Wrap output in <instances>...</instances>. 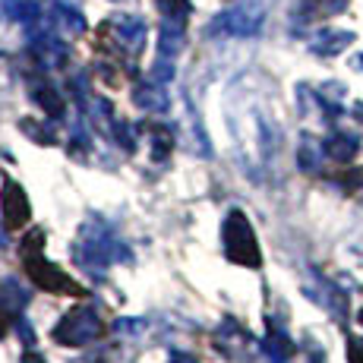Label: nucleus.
I'll return each instance as SVG.
<instances>
[{
	"label": "nucleus",
	"mask_w": 363,
	"mask_h": 363,
	"mask_svg": "<svg viewBox=\"0 0 363 363\" xmlns=\"http://www.w3.org/2000/svg\"><path fill=\"white\" fill-rule=\"evenodd\" d=\"M180 48H184V23H177V19H164L162 35H158V51H162V57H174Z\"/></svg>",
	"instance_id": "15"
},
{
	"label": "nucleus",
	"mask_w": 363,
	"mask_h": 363,
	"mask_svg": "<svg viewBox=\"0 0 363 363\" xmlns=\"http://www.w3.org/2000/svg\"><path fill=\"white\" fill-rule=\"evenodd\" d=\"M323 145H325V155H329L332 162H338V164H347L360 149L357 136H351V133H332Z\"/></svg>",
	"instance_id": "14"
},
{
	"label": "nucleus",
	"mask_w": 363,
	"mask_h": 363,
	"mask_svg": "<svg viewBox=\"0 0 363 363\" xmlns=\"http://www.w3.org/2000/svg\"><path fill=\"white\" fill-rule=\"evenodd\" d=\"M73 259L79 265H86L89 272L104 269L111 262L130 259V250L123 247V240L114 234V228L101 218H89L86 225L79 228L73 243Z\"/></svg>",
	"instance_id": "1"
},
{
	"label": "nucleus",
	"mask_w": 363,
	"mask_h": 363,
	"mask_svg": "<svg viewBox=\"0 0 363 363\" xmlns=\"http://www.w3.org/2000/svg\"><path fill=\"white\" fill-rule=\"evenodd\" d=\"M171 363H196V357H193V354H171Z\"/></svg>",
	"instance_id": "24"
},
{
	"label": "nucleus",
	"mask_w": 363,
	"mask_h": 363,
	"mask_svg": "<svg viewBox=\"0 0 363 363\" xmlns=\"http://www.w3.org/2000/svg\"><path fill=\"white\" fill-rule=\"evenodd\" d=\"M51 13V26L64 35H82L86 32V16H82L76 6H67V4H51L48 6Z\"/></svg>",
	"instance_id": "12"
},
{
	"label": "nucleus",
	"mask_w": 363,
	"mask_h": 363,
	"mask_svg": "<svg viewBox=\"0 0 363 363\" xmlns=\"http://www.w3.org/2000/svg\"><path fill=\"white\" fill-rule=\"evenodd\" d=\"M41 240H45V231L41 228H35V231L26 234L23 240V262H26V272H29V278L38 288H45L48 294H86L82 291V284H76L69 275L57 269L54 262H48L45 256H41Z\"/></svg>",
	"instance_id": "2"
},
{
	"label": "nucleus",
	"mask_w": 363,
	"mask_h": 363,
	"mask_svg": "<svg viewBox=\"0 0 363 363\" xmlns=\"http://www.w3.org/2000/svg\"><path fill=\"white\" fill-rule=\"evenodd\" d=\"M133 101H136V108L149 111V114H164V111L171 108V99H167L164 86L155 79H149V82L133 89Z\"/></svg>",
	"instance_id": "9"
},
{
	"label": "nucleus",
	"mask_w": 363,
	"mask_h": 363,
	"mask_svg": "<svg viewBox=\"0 0 363 363\" xmlns=\"http://www.w3.org/2000/svg\"><path fill=\"white\" fill-rule=\"evenodd\" d=\"M221 240H225V256L234 265H247V269H259L262 265L256 231L240 208H231V212H228L225 225H221Z\"/></svg>",
	"instance_id": "3"
},
{
	"label": "nucleus",
	"mask_w": 363,
	"mask_h": 363,
	"mask_svg": "<svg viewBox=\"0 0 363 363\" xmlns=\"http://www.w3.org/2000/svg\"><path fill=\"white\" fill-rule=\"evenodd\" d=\"M32 99L45 108V114L51 117V121H60V117L67 114V101L64 95L57 92V89L51 86V82H35L32 86Z\"/></svg>",
	"instance_id": "13"
},
{
	"label": "nucleus",
	"mask_w": 363,
	"mask_h": 363,
	"mask_svg": "<svg viewBox=\"0 0 363 363\" xmlns=\"http://www.w3.org/2000/svg\"><path fill=\"white\" fill-rule=\"evenodd\" d=\"M23 363H45V357H41V354H35V351H26L23 354Z\"/></svg>",
	"instance_id": "25"
},
{
	"label": "nucleus",
	"mask_w": 363,
	"mask_h": 363,
	"mask_svg": "<svg viewBox=\"0 0 363 363\" xmlns=\"http://www.w3.org/2000/svg\"><path fill=\"white\" fill-rule=\"evenodd\" d=\"M310 4L323 13H341L347 6V0H310Z\"/></svg>",
	"instance_id": "22"
},
{
	"label": "nucleus",
	"mask_w": 363,
	"mask_h": 363,
	"mask_svg": "<svg viewBox=\"0 0 363 363\" xmlns=\"http://www.w3.org/2000/svg\"><path fill=\"white\" fill-rule=\"evenodd\" d=\"M149 133H152V158H155V162H164V155L171 152V145H174L171 130H164V127H149Z\"/></svg>",
	"instance_id": "19"
},
{
	"label": "nucleus",
	"mask_w": 363,
	"mask_h": 363,
	"mask_svg": "<svg viewBox=\"0 0 363 363\" xmlns=\"http://www.w3.org/2000/svg\"><path fill=\"white\" fill-rule=\"evenodd\" d=\"M360 64H363V57H360Z\"/></svg>",
	"instance_id": "29"
},
{
	"label": "nucleus",
	"mask_w": 363,
	"mask_h": 363,
	"mask_svg": "<svg viewBox=\"0 0 363 363\" xmlns=\"http://www.w3.org/2000/svg\"><path fill=\"white\" fill-rule=\"evenodd\" d=\"M262 19H265L262 0H243V4H237V6H231V10L221 13V16L212 23V29H221L225 35H237V38H243V35L259 32Z\"/></svg>",
	"instance_id": "5"
},
{
	"label": "nucleus",
	"mask_w": 363,
	"mask_h": 363,
	"mask_svg": "<svg viewBox=\"0 0 363 363\" xmlns=\"http://www.w3.org/2000/svg\"><path fill=\"white\" fill-rule=\"evenodd\" d=\"M0 247H6V243H4V231H0Z\"/></svg>",
	"instance_id": "28"
},
{
	"label": "nucleus",
	"mask_w": 363,
	"mask_h": 363,
	"mask_svg": "<svg viewBox=\"0 0 363 363\" xmlns=\"http://www.w3.org/2000/svg\"><path fill=\"white\" fill-rule=\"evenodd\" d=\"M101 335V319L95 306H76L54 325V341L67 347H86Z\"/></svg>",
	"instance_id": "4"
},
{
	"label": "nucleus",
	"mask_w": 363,
	"mask_h": 363,
	"mask_svg": "<svg viewBox=\"0 0 363 363\" xmlns=\"http://www.w3.org/2000/svg\"><path fill=\"white\" fill-rule=\"evenodd\" d=\"M4 4V13L13 19V23H35L38 19V13H41V6L35 4V0H0Z\"/></svg>",
	"instance_id": "18"
},
{
	"label": "nucleus",
	"mask_w": 363,
	"mask_h": 363,
	"mask_svg": "<svg viewBox=\"0 0 363 363\" xmlns=\"http://www.w3.org/2000/svg\"><path fill=\"white\" fill-rule=\"evenodd\" d=\"M265 354L272 357V363H288V357L294 354V345L278 325L269 323V338H265Z\"/></svg>",
	"instance_id": "16"
},
{
	"label": "nucleus",
	"mask_w": 363,
	"mask_h": 363,
	"mask_svg": "<svg viewBox=\"0 0 363 363\" xmlns=\"http://www.w3.org/2000/svg\"><path fill=\"white\" fill-rule=\"evenodd\" d=\"M351 184H363V174H357V177H354V180H351Z\"/></svg>",
	"instance_id": "26"
},
{
	"label": "nucleus",
	"mask_w": 363,
	"mask_h": 363,
	"mask_svg": "<svg viewBox=\"0 0 363 363\" xmlns=\"http://www.w3.org/2000/svg\"><path fill=\"white\" fill-rule=\"evenodd\" d=\"M167 60H171V57H162L155 67H152V79L162 82V86H164V82H171V79H174V64H167Z\"/></svg>",
	"instance_id": "21"
},
{
	"label": "nucleus",
	"mask_w": 363,
	"mask_h": 363,
	"mask_svg": "<svg viewBox=\"0 0 363 363\" xmlns=\"http://www.w3.org/2000/svg\"><path fill=\"white\" fill-rule=\"evenodd\" d=\"M323 155H325V145H323V143H316L313 136H303V139H300L297 162H300V167H303V171L316 174L319 167H323Z\"/></svg>",
	"instance_id": "17"
},
{
	"label": "nucleus",
	"mask_w": 363,
	"mask_h": 363,
	"mask_svg": "<svg viewBox=\"0 0 363 363\" xmlns=\"http://www.w3.org/2000/svg\"><path fill=\"white\" fill-rule=\"evenodd\" d=\"M158 10L164 13V19H177V23H184L186 16H190V0H155Z\"/></svg>",
	"instance_id": "20"
},
{
	"label": "nucleus",
	"mask_w": 363,
	"mask_h": 363,
	"mask_svg": "<svg viewBox=\"0 0 363 363\" xmlns=\"http://www.w3.org/2000/svg\"><path fill=\"white\" fill-rule=\"evenodd\" d=\"M0 208H4V221L6 228H23L26 221L32 218V206L26 190L16 184V180H4V193H0Z\"/></svg>",
	"instance_id": "6"
},
{
	"label": "nucleus",
	"mask_w": 363,
	"mask_h": 363,
	"mask_svg": "<svg viewBox=\"0 0 363 363\" xmlns=\"http://www.w3.org/2000/svg\"><path fill=\"white\" fill-rule=\"evenodd\" d=\"M354 41V32H345V29H323L310 38V51L319 54V57H335L341 54L347 45Z\"/></svg>",
	"instance_id": "10"
},
{
	"label": "nucleus",
	"mask_w": 363,
	"mask_h": 363,
	"mask_svg": "<svg viewBox=\"0 0 363 363\" xmlns=\"http://www.w3.org/2000/svg\"><path fill=\"white\" fill-rule=\"evenodd\" d=\"M32 48H35V57H38L45 67L57 69V67L67 64V45L57 38V35H38V38L32 41Z\"/></svg>",
	"instance_id": "11"
},
{
	"label": "nucleus",
	"mask_w": 363,
	"mask_h": 363,
	"mask_svg": "<svg viewBox=\"0 0 363 363\" xmlns=\"http://www.w3.org/2000/svg\"><path fill=\"white\" fill-rule=\"evenodd\" d=\"M108 26L114 29L117 45H121L127 54H139L145 48V23L139 16H127V13H121V16H114Z\"/></svg>",
	"instance_id": "8"
},
{
	"label": "nucleus",
	"mask_w": 363,
	"mask_h": 363,
	"mask_svg": "<svg viewBox=\"0 0 363 363\" xmlns=\"http://www.w3.org/2000/svg\"><path fill=\"white\" fill-rule=\"evenodd\" d=\"M357 323H360V325H363V310H360V313H357Z\"/></svg>",
	"instance_id": "27"
},
{
	"label": "nucleus",
	"mask_w": 363,
	"mask_h": 363,
	"mask_svg": "<svg viewBox=\"0 0 363 363\" xmlns=\"http://www.w3.org/2000/svg\"><path fill=\"white\" fill-rule=\"evenodd\" d=\"M347 363H363V341L360 338L347 341Z\"/></svg>",
	"instance_id": "23"
},
{
	"label": "nucleus",
	"mask_w": 363,
	"mask_h": 363,
	"mask_svg": "<svg viewBox=\"0 0 363 363\" xmlns=\"http://www.w3.org/2000/svg\"><path fill=\"white\" fill-rule=\"evenodd\" d=\"M29 303V291L19 288L16 278H0V338L6 335L10 323L16 325L19 310Z\"/></svg>",
	"instance_id": "7"
}]
</instances>
